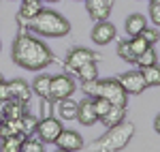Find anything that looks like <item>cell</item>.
Wrapping results in <instances>:
<instances>
[{"mask_svg": "<svg viewBox=\"0 0 160 152\" xmlns=\"http://www.w3.org/2000/svg\"><path fill=\"white\" fill-rule=\"evenodd\" d=\"M77 90V84L71 75H56L51 77V86H49V99L51 101H62L73 97V92Z\"/></svg>", "mask_w": 160, "mask_h": 152, "instance_id": "5", "label": "cell"}, {"mask_svg": "<svg viewBox=\"0 0 160 152\" xmlns=\"http://www.w3.org/2000/svg\"><path fill=\"white\" fill-rule=\"evenodd\" d=\"M156 62H158L156 50H154V47L149 45L145 51H141V54L137 56V62H135V64L139 66V69H145V66H152V64H156Z\"/></svg>", "mask_w": 160, "mask_h": 152, "instance_id": "23", "label": "cell"}, {"mask_svg": "<svg viewBox=\"0 0 160 152\" xmlns=\"http://www.w3.org/2000/svg\"><path fill=\"white\" fill-rule=\"evenodd\" d=\"M26 103L17 101V99H9L2 103V118H22L26 114Z\"/></svg>", "mask_w": 160, "mask_h": 152, "instance_id": "17", "label": "cell"}, {"mask_svg": "<svg viewBox=\"0 0 160 152\" xmlns=\"http://www.w3.org/2000/svg\"><path fill=\"white\" fill-rule=\"evenodd\" d=\"M26 139L24 133H17V135H11V137H4L2 139V146H0V150L2 152H19L22 148V141Z\"/></svg>", "mask_w": 160, "mask_h": 152, "instance_id": "22", "label": "cell"}, {"mask_svg": "<svg viewBox=\"0 0 160 152\" xmlns=\"http://www.w3.org/2000/svg\"><path fill=\"white\" fill-rule=\"evenodd\" d=\"M141 37L145 39L149 45H156V43H158V39H160V32H158V28H156V26H145V28H143V32H141Z\"/></svg>", "mask_w": 160, "mask_h": 152, "instance_id": "28", "label": "cell"}, {"mask_svg": "<svg viewBox=\"0 0 160 152\" xmlns=\"http://www.w3.org/2000/svg\"><path fill=\"white\" fill-rule=\"evenodd\" d=\"M154 131H156V133L160 135V114L156 116V118H154Z\"/></svg>", "mask_w": 160, "mask_h": 152, "instance_id": "33", "label": "cell"}, {"mask_svg": "<svg viewBox=\"0 0 160 152\" xmlns=\"http://www.w3.org/2000/svg\"><path fill=\"white\" fill-rule=\"evenodd\" d=\"M149 19L154 22V26H160V2L156 0L149 2Z\"/></svg>", "mask_w": 160, "mask_h": 152, "instance_id": "31", "label": "cell"}, {"mask_svg": "<svg viewBox=\"0 0 160 152\" xmlns=\"http://www.w3.org/2000/svg\"><path fill=\"white\" fill-rule=\"evenodd\" d=\"M94 107H96V114H98V120L111 109V103L105 99V97H94Z\"/></svg>", "mask_w": 160, "mask_h": 152, "instance_id": "30", "label": "cell"}, {"mask_svg": "<svg viewBox=\"0 0 160 152\" xmlns=\"http://www.w3.org/2000/svg\"><path fill=\"white\" fill-rule=\"evenodd\" d=\"M37 124H38L37 116L28 114V112L22 116V131H24V135H32V133H37Z\"/></svg>", "mask_w": 160, "mask_h": 152, "instance_id": "27", "label": "cell"}, {"mask_svg": "<svg viewBox=\"0 0 160 152\" xmlns=\"http://www.w3.org/2000/svg\"><path fill=\"white\" fill-rule=\"evenodd\" d=\"M98 60V54L92 50H86V47H73V50L68 51V56H66V69H71V71H77L81 64L86 62H96Z\"/></svg>", "mask_w": 160, "mask_h": 152, "instance_id": "7", "label": "cell"}, {"mask_svg": "<svg viewBox=\"0 0 160 152\" xmlns=\"http://www.w3.org/2000/svg\"><path fill=\"white\" fill-rule=\"evenodd\" d=\"M135 137V124L132 122H118L109 127V131L100 137L96 144H94V150H105V152H118V150H124L130 139Z\"/></svg>", "mask_w": 160, "mask_h": 152, "instance_id": "4", "label": "cell"}, {"mask_svg": "<svg viewBox=\"0 0 160 152\" xmlns=\"http://www.w3.org/2000/svg\"><path fill=\"white\" fill-rule=\"evenodd\" d=\"M41 11H43L41 0H28V2H24V4H22V9H19V19L30 22V19H34Z\"/></svg>", "mask_w": 160, "mask_h": 152, "instance_id": "18", "label": "cell"}, {"mask_svg": "<svg viewBox=\"0 0 160 152\" xmlns=\"http://www.w3.org/2000/svg\"><path fill=\"white\" fill-rule=\"evenodd\" d=\"M9 86H11V97L13 99H17V101H22V103L30 101V97H32V86H28V81H24V79H11Z\"/></svg>", "mask_w": 160, "mask_h": 152, "instance_id": "13", "label": "cell"}, {"mask_svg": "<svg viewBox=\"0 0 160 152\" xmlns=\"http://www.w3.org/2000/svg\"><path fill=\"white\" fill-rule=\"evenodd\" d=\"M62 120L53 118V116H45L43 120H38L37 124V137L43 144H56L58 135L62 133Z\"/></svg>", "mask_w": 160, "mask_h": 152, "instance_id": "6", "label": "cell"}, {"mask_svg": "<svg viewBox=\"0 0 160 152\" xmlns=\"http://www.w3.org/2000/svg\"><path fill=\"white\" fill-rule=\"evenodd\" d=\"M28 28L34 32V34H41V37H51V39H60L66 37L71 32V24L68 19L60 15L58 11H51V9H43L34 19L28 22Z\"/></svg>", "mask_w": 160, "mask_h": 152, "instance_id": "2", "label": "cell"}, {"mask_svg": "<svg viewBox=\"0 0 160 152\" xmlns=\"http://www.w3.org/2000/svg\"><path fill=\"white\" fill-rule=\"evenodd\" d=\"M83 2H86V0H83Z\"/></svg>", "mask_w": 160, "mask_h": 152, "instance_id": "40", "label": "cell"}, {"mask_svg": "<svg viewBox=\"0 0 160 152\" xmlns=\"http://www.w3.org/2000/svg\"><path fill=\"white\" fill-rule=\"evenodd\" d=\"M120 84L128 94H141L143 90L148 88V81L143 77V71H128L120 75Z\"/></svg>", "mask_w": 160, "mask_h": 152, "instance_id": "8", "label": "cell"}, {"mask_svg": "<svg viewBox=\"0 0 160 152\" xmlns=\"http://www.w3.org/2000/svg\"><path fill=\"white\" fill-rule=\"evenodd\" d=\"M83 92L92 99L94 97H105L111 105H120V107H126V101H128V92L122 88L120 79H113V77L88 81V84H83Z\"/></svg>", "mask_w": 160, "mask_h": 152, "instance_id": "3", "label": "cell"}, {"mask_svg": "<svg viewBox=\"0 0 160 152\" xmlns=\"http://www.w3.org/2000/svg\"><path fill=\"white\" fill-rule=\"evenodd\" d=\"M0 51H2V41H0Z\"/></svg>", "mask_w": 160, "mask_h": 152, "instance_id": "37", "label": "cell"}, {"mask_svg": "<svg viewBox=\"0 0 160 152\" xmlns=\"http://www.w3.org/2000/svg\"><path fill=\"white\" fill-rule=\"evenodd\" d=\"M2 81H4V77H2V73H0V84H2Z\"/></svg>", "mask_w": 160, "mask_h": 152, "instance_id": "34", "label": "cell"}, {"mask_svg": "<svg viewBox=\"0 0 160 152\" xmlns=\"http://www.w3.org/2000/svg\"><path fill=\"white\" fill-rule=\"evenodd\" d=\"M56 146L64 152H77L83 148V137L77 133V131H71V128H62V133L56 139Z\"/></svg>", "mask_w": 160, "mask_h": 152, "instance_id": "10", "label": "cell"}, {"mask_svg": "<svg viewBox=\"0 0 160 152\" xmlns=\"http://www.w3.org/2000/svg\"><path fill=\"white\" fill-rule=\"evenodd\" d=\"M11 58L17 66H22L26 71H43L53 62V54L51 50L34 34L19 32L11 47Z\"/></svg>", "mask_w": 160, "mask_h": 152, "instance_id": "1", "label": "cell"}, {"mask_svg": "<svg viewBox=\"0 0 160 152\" xmlns=\"http://www.w3.org/2000/svg\"><path fill=\"white\" fill-rule=\"evenodd\" d=\"M9 99H13L11 97V86H9V81H2V84H0V103L9 101Z\"/></svg>", "mask_w": 160, "mask_h": 152, "instance_id": "32", "label": "cell"}, {"mask_svg": "<svg viewBox=\"0 0 160 152\" xmlns=\"http://www.w3.org/2000/svg\"><path fill=\"white\" fill-rule=\"evenodd\" d=\"M141 71H143V77H145L148 86H160V66H158V62L152 64V66H145V69H141Z\"/></svg>", "mask_w": 160, "mask_h": 152, "instance_id": "26", "label": "cell"}, {"mask_svg": "<svg viewBox=\"0 0 160 152\" xmlns=\"http://www.w3.org/2000/svg\"><path fill=\"white\" fill-rule=\"evenodd\" d=\"M148 26V19H145V15H141V13H132V15H128L126 17V34L128 37H137V34H141L143 32V28Z\"/></svg>", "mask_w": 160, "mask_h": 152, "instance_id": "14", "label": "cell"}, {"mask_svg": "<svg viewBox=\"0 0 160 152\" xmlns=\"http://www.w3.org/2000/svg\"><path fill=\"white\" fill-rule=\"evenodd\" d=\"M77 107H79V103H75L71 97L58 101V114H60V120H64V122L77 120Z\"/></svg>", "mask_w": 160, "mask_h": 152, "instance_id": "15", "label": "cell"}, {"mask_svg": "<svg viewBox=\"0 0 160 152\" xmlns=\"http://www.w3.org/2000/svg\"><path fill=\"white\" fill-rule=\"evenodd\" d=\"M77 120L79 124L83 127H94L98 122V114H96V107H94V99L92 97H83V101H79V107H77Z\"/></svg>", "mask_w": 160, "mask_h": 152, "instance_id": "9", "label": "cell"}, {"mask_svg": "<svg viewBox=\"0 0 160 152\" xmlns=\"http://www.w3.org/2000/svg\"><path fill=\"white\" fill-rule=\"evenodd\" d=\"M22 2H28V0H22Z\"/></svg>", "mask_w": 160, "mask_h": 152, "instance_id": "38", "label": "cell"}, {"mask_svg": "<svg viewBox=\"0 0 160 152\" xmlns=\"http://www.w3.org/2000/svg\"><path fill=\"white\" fill-rule=\"evenodd\" d=\"M92 41L96 43V45H109L111 41L115 39V26L111 24V22H96L94 28H92Z\"/></svg>", "mask_w": 160, "mask_h": 152, "instance_id": "12", "label": "cell"}, {"mask_svg": "<svg viewBox=\"0 0 160 152\" xmlns=\"http://www.w3.org/2000/svg\"><path fill=\"white\" fill-rule=\"evenodd\" d=\"M156 2H160V0H156Z\"/></svg>", "mask_w": 160, "mask_h": 152, "instance_id": "39", "label": "cell"}, {"mask_svg": "<svg viewBox=\"0 0 160 152\" xmlns=\"http://www.w3.org/2000/svg\"><path fill=\"white\" fill-rule=\"evenodd\" d=\"M43 2H58V0H43Z\"/></svg>", "mask_w": 160, "mask_h": 152, "instance_id": "35", "label": "cell"}, {"mask_svg": "<svg viewBox=\"0 0 160 152\" xmlns=\"http://www.w3.org/2000/svg\"><path fill=\"white\" fill-rule=\"evenodd\" d=\"M86 9L92 22H105V19H109L113 0H86Z\"/></svg>", "mask_w": 160, "mask_h": 152, "instance_id": "11", "label": "cell"}, {"mask_svg": "<svg viewBox=\"0 0 160 152\" xmlns=\"http://www.w3.org/2000/svg\"><path fill=\"white\" fill-rule=\"evenodd\" d=\"M17 133H24L22 131V118H2L0 120V139L17 135Z\"/></svg>", "mask_w": 160, "mask_h": 152, "instance_id": "16", "label": "cell"}, {"mask_svg": "<svg viewBox=\"0 0 160 152\" xmlns=\"http://www.w3.org/2000/svg\"><path fill=\"white\" fill-rule=\"evenodd\" d=\"M49 86H51V77L47 75V73L37 75L34 81H32V90L37 92L41 99H49Z\"/></svg>", "mask_w": 160, "mask_h": 152, "instance_id": "19", "label": "cell"}, {"mask_svg": "<svg viewBox=\"0 0 160 152\" xmlns=\"http://www.w3.org/2000/svg\"><path fill=\"white\" fill-rule=\"evenodd\" d=\"M130 47H132V51H135V56H139L141 51H145L149 47V43L141 37V34H137V37H130Z\"/></svg>", "mask_w": 160, "mask_h": 152, "instance_id": "29", "label": "cell"}, {"mask_svg": "<svg viewBox=\"0 0 160 152\" xmlns=\"http://www.w3.org/2000/svg\"><path fill=\"white\" fill-rule=\"evenodd\" d=\"M0 107H2V103H0ZM0 120H2V112H0Z\"/></svg>", "mask_w": 160, "mask_h": 152, "instance_id": "36", "label": "cell"}, {"mask_svg": "<svg viewBox=\"0 0 160 152\" xmlns=\"http://www.w3.org/2000/svg\"><path fill=\"white\" fill-rule=\"evenodd\" d=\"M118 56L122 58L124 62H128V64H135L137 62V56H135V51H132V47H130V39H126V41H120V43H118Z\"/></svg>", "mask_w": 160, "mask_h": 152, "instance_id": "24", "label": "cell"}, {"mask_svg": "<svg viewBox=\"0 0 160 152\" xmlns=\"http://www.w3.org/2000/svg\"><path fill=\"white\" fill-rule=\"evenodd\" d=\"M77 77L81 79V84H88V81H94V79H98V69H96V62H86L81 64L77 71Z\"/></svg>", "mask_w": 160, "mask_h": 152, "instance_id": "21", "label": "cell"}, {"mask_svg": "<svg viewBox=\"0 0 160 152\" xmlns=\"http://www.w3.org/2000/svg\"><path fill=\"white\" fill-rule=\"evenodd\" d=\"M43 150H45V144L32 135H26V139L22 141V148H19V152H43Z\"/></svg>", "mask_w": 160, "mask_h": 152, "instance_id": "25", "label": "cell"}, {"mask_svg": "<svg viewBox=\"0 0 160 152\" xmlns=\"http://www.w3.org/2000/svg\"><path fill=\"white\" fill-rule=\"evenodd\" d=\"M124 116H126V107H120V105H111V109L107 112V114L102 116L100 120H102V124L109 128L113 127V124H118V122H122Z\"/></svg>", "mask_w": 160, "mask_h": 152, "instance_id": "20", "label": "cell"}]
</instances>
